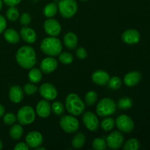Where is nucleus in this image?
Segmentation results:
<instances>
[{
  "label": "nucleus",
  "mask_w": 150,
  "mask_h": 150,
  "mask_svg": "<svg viewBox=\"0 0 150 150\" xmlns=\"http://www.w3.org/2000/svg\"><path fill=\"white\" fill-rule=\"evenodd\" d=\"M108 87L112 89H119L122 86V81L117 76L110 78L108 82Z\"/></svg>",
  "instance_id": "obj_35"
},
{
  "label": "nucleus",
  "mask_w": 150,
  "mask_h": 150,
  "mask_svg": "<svg viewBox=\"0 0 150 150\" xmlns=\"http://www.w3.org/2000/svg\"><path fill=\"white\" fill-rule=\"evenodd\" d=\"M19 16H20L19 11L16 8V6L10 7L6 12V16H7V19L10 21H16L19 18Z\"/></svg>",
  "instance_id": "obj_31"
},
{
  "label": "nucleus",
  "mask_w": 150,
  "mask_h": 150,
  "mask_svg": "<svg viewBox=\"0 0 150 150\" xmlns=\"http://www.w3.org/2000/svg\"><path fill=\"white\" fill-rule=\"evenodd\" d=\"M3 1L2 0H0V10H1V8H2V7H3Z\"/></svg>",
  "instance_id": "obj_44"
},
{
  "label": "nucleus",
  "mask_w": 150,
  "mask_h": 150,
  "mask_svg": "<svg viewBox=\"0 0 150 150\" xmlns=\"http://www.w3.org/2000/svg\"><path fill=\"white\" fill-rule=\"evenodd\" d=\"M3 148V144H2V142H1V140H0V150Z\"/></svg>",
  "instance_id": "obj_46"
},
{
  "label": "nucleus",
  "mask_w": 150,
  "mask_h": 150,
  "mask_svg": "<svg viewBox=\"0 0 150 150\" xmlns=\"http://www.w3.org/2000/svg\"><path fill=\"white\" fill-rule=\"evenodd\" d=\"M73 54L69 52H62L59 54V60L63 64H70L73 62Z\"/></svg>",
  "instance_id": "obj_34"
},
{
  "label": "nucleus",
  "mask_w": 150,
  "mask_h": 150,
  "mask_svg": "<svg viewBox=\"0 0 150 150\" xmlns=\"http://www.w3.org/2000/svg\"><path fill=\"white\" fill-rule=\"evenodd\" d=\"M28 78L30 82L33 83H38L41 81L42 79V71L38 68L32 67L30 69L28 74Z\"/></svg>",
  "instance_id": "obj_25"
},
{
  "label": "nucleus",
  "mask_w": 150,
  "mask_h": 150,
  "mask_svg": "<svg viewBox=\"0 0 150 150\" xmlns=\"http://www.w3.org/2000/svg\"><path fill=\"white\" fill-rule=\"evenodd\" d=\"M36 149H37V150H45V148H44V147H40V146H39V147L37 148Z\"/></svg>",
  "instance_id": "obj_45"
},
{
  "label": "nucleus",
  "mask_w": 150,
  "mask_h": 150,
  "mask_svg": "<svg viewBox=\"0 0 150 150\" xmlns=\"http://www.w3.org/2000/svg\"><path fill=\"white\" fill-rule=\"evenodd\" d=\"M31 21H32V17L29 13H23L20 16V23L23 26H28L30 24Z\"/></svg>",
  "instance_id": "obj_38"
},
{
  "label": "nucleus",
  "mask_w": 150,
  "mask_h": 150,
  "mask_svg": "<svg viewBox=\"0 0 150 150\" xmlns=\"http://www.w3.org/2000/svg\"><path fill=\"white\" fill-rule=\"evenodd\" d=\"M86 107L85 103L75 93H70L66 97L65 108L71 115L78 117L83 113Z\"/></svg>",
  "instance_id": "obj_2"
},
{
  "label": "nucleus",
  "mask_w": 150,
  "mask_h": 150,
  "mask_svg": "<svg viewBox=\"0 0 150 150\" xmlns=\"http://www.w3.org/2000/svg\"><path fill=\"white\" fill-rule=\"evenodd\" d=\"M36 113L41 118H47L51 113V105L47 100H42L38 102L36 106Z\"/></svg>",
  "instance_id": "obj_16"
},
{
  "label": "nucleus",
  "mask_w": 150,
  "mask_h": 150,
  "mask_svg": "<svg viewBox=\"0 0 150 150\" xmlns=\"http://www.w3.org/2000/svg\"><path fill=\"white\" fill-rule=\"evenodd\" d=\"M86 143V136L83 133H78L75 135L71 142L72 146L74 149H81Z\"/></svg>",
  "instance_id": "obj_24"
},
{
  "label": "nucleus",
  "mask_w": 150,
  "mask_h": 150,
  "mask_svg": "<svg viewBox=\"0 0 150 150\" xmlns=\"http://www.w3.org/2000/svg\"><path fill=\"white\" fill-rule=\"evenodd\" d=\"M117 105L121 110H127L133 106V100L128 97H123L117 102Z\"/></svg>",
  "instance_id": "obj_27"
},
{
  "label": "nucleus",
  "mask_w": 150,
  "mask_h": 150,
  "mask_svg": "<svg viewBox=\"0 0 150 150\" xmlns=\"http://www.w3.org/2000/svg\"><path fill=\"white\" fill-rule=\"evenodd\" d=\"M140 142L136 139H130L123 144L122 148L125 150H138L140 148Z\"/></svg>",
  "instance_id": "obj_29"
},
{
  "label": "nucleus",
  "mask_w": 150,
  "mask_h": 150,
  "mask_svg": "<svg viewBox=\"0 0 150 150\" xmlns=\"http://www.w3.org/2000/svg\"><path fill=\"white\" fill-rule=\"evenodd\" d=\"M23 90L18 85H14L9 90V99L13 103H19L23 98Z\"/></svg>",
  "instance_id": "obj_20"
},
{
  "label": "nucleus",
  "mask_w": 150,
  "mask_h": 150,
  "mask_svg": "<svg viewBox=\"0 0 150 150\" xmlns=\"http://www.w3.org/2000/svg\"><path fill=\"white\" fill-rule=\"evenodd\" d=\"M141 35L139 31L136 29H130L125 31L122 35V40L127 45H134L140 40Z\"/></svg>",
  "instance_id": "obj_14"
},
{
  "label": "nucleus",
  "mask_w": 150,
  "mask_h": 150,
  "mask_svg": "<svg viewBox=\"0 0 150 150\" xmlns=\"http://www.w3.org/2000/svg\"><path fill=\"white\" fill-rule=\"evenodd\" d=\"M81 1H88V0H81Z\"/></svg>",
  "instance_id": "obj_47"
},
{
  "label": "nucleus",
  "mask_w": 150,
  "mask_h": 150,
  "mask_svg": "<svg viewBox=\"0 0 150 150\" xmlns=\"http://www.w3.org/2000/svg\"><path fill=\"white\" fill-rule=\"evenodd\" d=\"M3 2L9 7H13L20 4L22 0H2Z\"/></svg>",
  "instance_id": "obj_42"
},
{
  "label": "nucleus",
  "mask_w": 150,
  "mask_h": 150,
  "mask_svg": "<svg viewBox=\"0 0 150 150\" xmlns=\"http://www.w3.org/2000/svg\"><path fill=\"white\" fill-rule=\"evenodd\" d=\"M51 111L57 116H62L64 112V105L61 101H56L51 105Z\"/></svg>",
  "instance_id": "obj_32"
},
{
  "label": "nucleus",
  "mask_w": 150,
  "mask_h": 150,
  "mask_svg": "<svg viewBox=\"0 0 150 150\" xmlns=\"http://www.w3.org/2000/svg\"><path fill=\"white\" fill-rule=\"evenodd\" d=\"M4 113H5V108L3 105L0 104V118L4 116Z\"/></svg>",
  "instance_id": "obj_43"
},
{
  "label": "nucleus",
  "mask_w": 150,
  "mask_h": 150,
  "mask_svg": "<svg viewBox=\"0 0 150 150\" xmlns=\"http://www.w3.org/2000/svg\"><path fill=\"white\" fill-rule=\"evenodd\" d=\"M87 51L83 47H80L76 50V57L79 59H84L87 57Z\"/></svg>",
  "instance_id": "obj_39"
},
{
  "label": "nucleus",
  "mask_w": 150,
  "mask_h": 150,
  "mask_svg": "<svg viewBox=\"0 0 150 150\" xmlns=\"http://www.w3.org/2000/svg\"><path fill=\"white\" fill-rule=\"evenodd\" d=\"M16 61L18 64L23 69L29 70L35 65L37 56L35 49L29 45L21 47L16 52Z\"/></svg>",
  "instance_id": "obj_1"
},
{
  "label": "nucleus",
  "mask_w": 150,
  "mask_h": 150,
  "mask_svg": "<svg viewBox=\"0 0 150 150\" xmlns=\"http://www.w3.org/2000/svg\"><path fill=\"white\" fill-rule=\"evenodd\" d=\"M109 79V75L105 70H98L92 73V80L97 85L103 86V85L107 84Z\"/></svg>",
  "instance_id": "obj_18"
},
{
  "label": "nucleus",
  "mask_w": 150,
  "mask_h": 150,
  "mask_svg": "<svg viewBox=\"0 0 150 150\" xmlns=\"http://www.w3.org/2000/svg\"><path fill=\"white\" fill-rule=\"evenodd\" d=\"M59 125L65 133L70 134L76 133L79 128V120L71 114L62 116L59 120Z\"/></svg>",
  "instance_id": "obj_7"
},
{
  "label": "nucleus",
  "mask_w": 150,
  "mask_h": 150,
  "mask_svg": "<svg viewBox=\"0 0 150 150\" xmlns=\"http://www.w3.org/2000/svg\"><path fill=\"white\" fill-rule=\"evenodd\" d=\"M58 66L57 59L53 57H48L43 59L40 63V70L42 73L48 74L54 72Z\"/></svg>",
  "instance_id": "obj_15"
},
{
  "label": "nucleus",
  "mask_w": 150,
  "mask_h": 150,
  "mask_svg": "<svg viewBox=\"0 0 150 150\" xmlns=\"http://www.w3.org/2000/svg\"><path fill=\"white\" fill-rule=\"evenodd\" d=\"M44 29L45 32L48 34L49 36L57 37L60 35L62 31V26L59 22L56 19L52 18H48L43 24Z\"/></svg>",
  "instance_id": "obj_10"
},
{
  "label": "nucleus",
  "mask_w": 150,
  "mask_h": 150,
  "mask_svg": "<svg viewBox=\"0 0 150 150\" xmlns=\"http://www.w3.org/2000/svg\"><path fill=\"white\" fill-rule=\"evenodd\" d=\"M58 10L63 18H71L77 13L78 4L76 0H59Z\"/></svg>",
  "instance_id": "obj_5"
},
{
  "label": "nucleus",
  "mask_w": 150,
  "mask_h": 150,
  "mask_svg": "<svg viewBox=\"0 0 150 150\" xmlns=\"http://www.w3.org/2000/svg\"><path fill=\"white\" fill-rule=\"evenodd\" d=\"M9 133H10V138L13 140H19L23 134V127L21 124H13L9 130Z\"/></svg>",
  "instance_id": "obj_23"
},
{
  "label": "nucleus",
  "mask_w": 150,
  "mask_h": 150,
  "mask_svg": "<svg viewBox=\"0 0 150 150\" xmlns=\"http://www.w3.org/2000/svg\"><path fill=\"white\" fill-rule=\"evenodd\" d=\"M125 138L121 131L112 132L107 136L105 142L107 146L111 149H119L124 144Z\"/></svg>",
  "instance_id": "obj_9"
},
{
  "label": "nucleus",
  "mask_w": 150,
  "mask_h": 150,
  "mask_svg": "<svg viewBox=\"0 0 150 150\" xmlns=\"http://www.w3.org/2000/svg\"><path fill=\"white\" fill-rule=\"evenodd\" d=\"M142 73L139 71H131L127 73L124 77V83L128 87L136 86L142 80Z\"/></svg>",
  "instance_id": "obj_17"
},
{
  "label": "nucleus",
  "mask_w": 150,
  "mask_h": 150,
  "mask_svg": "<svg viewBox=\"0 0 150 150\" xmlns=\"http://www.w3.org/2000/svg\"><path fill=\"white\" fill-rule=\"evenodd\" d=\"M40 49L49 57H56L62 52V44L59 39L50 36L42 40L40 43Z\"/></svg>",
  "instance_id": "obj_3"
},
{
  "label": "nucleus",
  "mask_w": 150,
  "mask_h": 150,
  "mask_svg": "<svg viewBox=\"0 0 150 150\" xmlns=\"http://www.w3.org/2000/svg\"><path fill=\"white\" fill-rule=\"evenodd\" d=\"M82 121L85 127L90 131H96L99 127V120L93 112H85L82 117Z\"/></svg>",
  "instance_id": "obj_11"
},
{
  "label": "nucleus",
  "mask_w": 150,
  "mask_h": 150,
  "mask_svg": "<svg viewBox=\"0 0 150 150\" xmlns=\"http://www.w3.org/2000/svg\"><path fill=\"white\" fill-rule=\"evenodd\" d=\"M6 27H7V21H6L5 18L0 15V34L4 32Z\"/></svg>",
  "instance_id": "obj_40"
},
{
  "label": "nucleus",
  "mask_w": 150,
  "mask_h": 150,
  "mask_svg": "<svg viewBox=\"0 0 150 150\" xmlns=\"http://www.w3.org/2000/svg\"><path fill=\"white\" fill-rule=\"evenodd\" d=\"M29 148L28 145L24 142H19L14 146L15 150H28Z\"/></svg>",
  "instance_id": "obj_41"
},
{
  "label": "nucleus",
  "mask_w": 150,
  "mask_h": 150,
  "mask_svg": "<svg viewBox=\"0 0 150 150\" xmlns=\"http://www.w3.org/2000/svg\"><path fill=\"white\" fill-rule=\"evenodd\" d=\"M98 93L96 92H95V91H89L85 95L84 103L88 106H91V105H93L96 103L97 101H98Z\"/></svg>",
  "instance_id": "obj_28"
},
{
  "label": "nucleus",
  "mask_w": 150,
  "mask_h": 150,
  "mask_svg": "<svg viewBox=\"0 0 150 150\" xmlns=\"http://www.w3.org/2000/svg\"><path fill=\"white\" fill-rule=\"evenodd\" d=\"M117 107V103L114 100L109 98H105L100 100L97 104L96 113L100 117H109L115 112Z\"/></svg>",
  "instance_id": "obj_4"
},
{
  "label": "nucleus",
  "mask_w": 150,
  "mask_h": 150,
  "mask_svg": "<svg viewBox=\"0 0 150 150\" xmlns=\"http://www.w3.org/2000/svg\"><path fill=\"white\" fill-rule=\"evenodd\" d=\"M20 36L24 42L27 43H34L37 40V34L33 29L24 26L20 30Z\"/></svg>",
  "instance_id": "obj_19"
},
{
  "label": "nucleus",
  "mask_w": 150,
  "mask_h": 150,
  "mask_svg": "<svg viewBox=\"0 0 150 150\" xmlns=\"http://www.w3.org/2000/svg\"><path fill=\"white\" fill-rule=\"evenodd\" d=\"M25 140L29 148L37 149L43 143V136L38 131H31L26 135Z\"/></svg>",
  "instance_id": "obj_13"
},
{
  "label": "nucleus",
  "mask_w": 150,
  "mask_h": 150,
  "mask_svg": "<svg viewBox=\"0 0 150 150\" xmlns=\"http://www.w3.org/2000/svg\"><path fill=\"white\" fill-rule=\"evenodd\" d=\"M78 37L75 33L72 32H69L66 33L64 36L63 42L64 45L67 47L68 49L73 50L78 45Z\"/></svg>",
  "instance_id": "obj_21"
},
{
  "label": "nucleus",
  "mask_w": 150,
  "mask_h": 150,
  "mask_svg": "<svg viewBox=\"0 0 150 150\" xmlns=\"http://www.w3.org/2000/svg\"><path fill=\"white\" fill-rule=\"evenodd\" d=\"M36 117L35 110L33 109L32 106L29 105H24L21 107L20 109L18 111L17 115V121L19 124L21 125H29L34 122Z\"/></svg>",
  "instance_id": "obj_6"
},
{
  "label": "nucleus",
  "mask_w": 150,
  "mask_h": 150,
  "mask_svg": "<svg viewBox=\"0 0 150 150\" xmlns=\"http://www.w3.org/2000/svg\"><path fill=\"white\" fill-rule=\"evenodd\" d=\"M16 121H17V117L16 114L13 113H7L3 116V122L7 125H13Z\"/></svg>",
  "instance_id": "obj_36"
},
{
  "label": "nucleus",
  "mask_w": 150,
  "mask_h": 150,
  "mask_svg": "<svg viewBox=\"0 0 150 150\" xmlns=\"http://www.w3.org/2000/svg\"><path fill=\"white\" fill-rule=\"evenodd\" d=\"M115 125L120 131L125 133H130L133 130L135 124L131 117L126 114H122L119 116L115 120Z\"/></svg>",
  "instance_id": "obj_8"
},
{
  "label": "nucleus",
  "mask_w": 150,
  "mask_h": 150,
  "mask_svg": "<svg viewBox=\"0 0 150 150\" xmlns=\"http://www.w3.org/2000/svg\"><path fill=\"white\" fill-rule=\"evenodd\" d=\"M58 11V6L54 2L47 4L43 9V14L47 18H53Z\"/></svg>",
  "instance_id": "obj_26"
},
{
  "label": "nucleus",
  "mask_w": 150,
  "mask_h": 150,
  "mask_svg": "<svg viewBox=\"0 0 150 150\" xmlns=\"http://www.w3.org/2000/svg\"><path fill=\"white\" fill-rule=\"evenodd\" d=\"M23 92L27 95H32L38 91V88L33 83H27L23 86Z\"/></svg>",
  "instance_id": "obj_37"
},
{
  "label": "nucleus",
  "mask_w": 150,
  "mask_h": 150,
  "mask_svg": "<svg viewBox=\"0 0 150 150\" xmlns=\"http://www.w3.org/2000/svg\"><path fill=\"white\" fill-rule=\"evenodd\" d=\"M114 126H115V120L110 117H105L100 125L101 128L105 131H110L114 128Z\"/></svg>",
  "instance_id": "obj_30"
},
{
  "label": "nucleus",
  "mask_w": 150,
  "mask_h": 150,
  "mask_svg": "<svg viewBox=\"0 0 150 150\" xmlns=\"http://www.w3.org/2000/svg\"><path fill=\"white\" fill-rule=\"evenodd\" d=\"M4 38L7 42L11 44L18 43L21 39L20 34L13 29H7L4 30Z\"/></svg>",
  "instance_id": "obj_22"
},
{
  "label": "nucleus",
  "mask_w": 150,
  "mask_h": 150,
  "mask_svg": "<svg viewBox=\"0 0 150 150\" xmlns=\"http://www.w3.org/2000/svg\"><path fill=\"white\" fill-rule=\"evenodd\" d=\"M92 146L95 150H104L107 147L106 142L102 138H96L92 142Z\"/></svg>",
  "instance_id": "obj_33"
},
{
  "label": "nucleus",
  "mask_w": 150,
  "mask_h": 150,
  "mask_svg": "<svg viewBox=\"0 0 150 150\" xmlns=\"http://www.w3.org/2000/svg\"><path fill=\"white\" fill-rule=\"evenodd\" d=\"M40 95L47 100H54L58 95V92L55 86L50 83H42L39 88Z\"/></svg>",
  "instance_id": "obj_12"
}]
</instances>
